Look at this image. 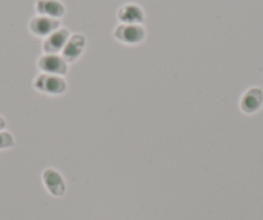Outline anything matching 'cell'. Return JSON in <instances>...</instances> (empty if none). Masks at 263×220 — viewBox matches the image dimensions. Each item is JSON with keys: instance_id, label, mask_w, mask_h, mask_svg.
<instances>
[{"instance_id": "7a4b0ae2", "label": "cell", "mask_w": 263, "mask_h": 220, "mask_svg": "<svg viewBox=\"0 0 263 220\" xmlns=\"http://www.w3.org/2000/svg\"><path fill=\"white\" fill-rule=\"evenodd\" d=\"M34 87L37 92L47 95H61L67 90V83L63 76L40 73L35 79Z\"/></svg>"}, {"instance_id": "8992f818", "label": "cell", "mask_w": 263, "mask_h": 220, "mask_svg": "<svg viewBox=\"0 0 263 220\" xmlns=\"http://www.w3.org/2000/svg\"><path fill=\"white\" fill-rule=\"evenodd\" d=\"M43 183H44L45 188L49 192L52 196L54 197H62L66 192V183L65 179L62 178L60 173L55 169L48 168L43 171Z\"/></svg>"}, {"instance_id": "52a82bcc", "label": "cell", "mask_w": 263, "mask_h": 220, "mask_svg": "<svg viewBox=\"0 0 263 220\" xmlns=\"http://www.w3.org/2000/svg\"><path fill=\"white\" fill-rule=\"evenodd\" d=\"M87 47V37L83 34H72L62 49V57L69 63L75 62L84 53Z\"/></svg>"}, {"instance_id": "ba28073f", "label": "cell", "mask_w": 263, "mask_h": 220, "mask_svg": "<svg viewBox=\"0 0 263 220\" xmlns=\"http://www.w3.org/2000/svg\"><path fill=\"white\" fill-rule=\"evenodd\" d=\"M118 19L120 24L142 25L145 21V11L137 3H125L119 8Z\"/></svg>"}, {"instance_id": "7c38bea8", "label": "cell", "mask_w": 263, "mask_h": 220, "mask_svg": "<svg viewBox=\"0 0 263 220\" xmlns=\"http://www.w3.org/2000/svg\"><path fill=\"white\" fill-rule=\"evenodd\" d=\"M4 128H6V120L0 116V131H3Z\"/></svg>"}, {"instance_id": "277c9868", "label": "cell", "mask_w": 263, "mask_h": 220, "mask_svg": "<svg viewBox=\"0 0 263 220\" xmlns=\"http://www.w3.org/2000/svg\"><path fill=\"white\" fill-rule=\"evenodd\" d=\"M61 27V21L60 19L49 18V17L45 16H39L31 18V21L29 22V30L32 35L39 37H47L49 36L52 32H54L55 30Z\"/></svg>"}, {"instance_id": "8fae6325", "label": "cell", "mask_w": 263, "mask_h": 220, "mask_svg": "<svg viewBox=\"0 0 263 220\" xmlns=\"http://www.w3.org/2000/svg\"><path fill=\"white\" fill-rule=\"evenodd\" d=\"M14 147V138L8 131H0V151Z\"/></svg>"}, {"instance_id": "6da1fadb", "label": "cell", "mask_w": 263, "mask_h": 220, "mask_svg": "<svg viewBox=\"0 0 263 220\" xmlns=\"http://www.w3.org/2000/svg\"><path fill=\"white\" fill-rule=\"evenodd\" d=\"M112 35L119 43L126 45H138L146 39V29L143 25L119 24L114 29Z\"/></svg>"}, {"instance_id": "9c48e42d", "label": "cell", "mask_w": 263, "mask_h": 220, "mask_svg": "<svg viewBox=\"0 0 263 220\" xmlns=\"http://www.w3.org/2000/svg\"><path fill=\"white\" fill-rule=\"evenodd\" d=\"M263 105V90L258 87H253L248 89L242 94L240 101V108L244 113L252 115L255 113Z\"/></svg>"}, {"instance_id": "3957f363", "label": "cell", "mask_w": 263, "mask_h": 220, "mask_svg": "<svg viewBox=\"0 0 263 220\" xmlns=\"http://www.w3.org/2000/svg\"><path fill=\"white\" fill-rule=\"evenodd\" d=\"M37 68L42 73H49V75H57V76H65L69 72V62L58 54H43L37 59Z\"/></svg>"}, {"instance_id": "5b68a950", "label": "cell", "mask_w": 263, "mask_h": 220, "mask_svg": "<svg viewBox=\"0 0 263 220\" xmlns=\"http://www.w3.org/2000/svg\"><path fill=\"white\" fill-rule=\"evenodd\" d=\"M70 31L65 27H60L54 32L47 36L43 42V52L45 54H57L58 52H62L66 43L70 39Z\"/></svg>"}, {"instance_id": "30bf717a", "label": "cell", "mask_w": 263, "mask_h": 220, "mask_svg": "<svg viewBox=\"0 0 263 220\" xmlns=\"http://www.w3.org/2000/svg\"><path fill=\"white\" fill-rule=\"evenodd\" d=\"M35 8L39 16L54 19L62 18L66 13V7L61 0H36Z\"/></svg>"}]
</instances>
